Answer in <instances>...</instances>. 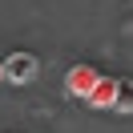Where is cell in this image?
Here are the masks:
<instances>
[{"label": "cell", "mask_w": 133, "mask_h": 133, "mask_svg": "<svg viewBox=\"0 0 133 133\" xmlns=\"http://www.w3.org/2000/svg\"><path fill=\"white\" fill-rule=\"evenodd\" d=\"M113 113H133V81L121 77L117 81V101H113Z\"/></svg>", "instance_id": "obj_4"}, {"label": "cell", "mask_w": 133, "mask_h": 133, "mask_svg": "<svg viewBox=\"0 0 133 133\" xmlns=\"http://www.w3.org/2000/svg\"><path fill=\"white\" fill-rule=\"evenodd\" d=\"M36 73H41V61L32 52H8L4 57V81L8 85H28Z\"/></svg>", "instance_id": "obj_1"}, {"label": "cell", "mask_w": 133, "mask_h": 133, "mask_svg": "<svg viewBox=\"0 0 133 133\" xmlns=\"http://www.w3.org/2000/svg\"><path fill=\"white\" fill-rule=\"evenodd\" d=\"M113 101H117V81H113V77H101V85L93 89L89 105L93 109H113Z\"/></svg>", "instance_id": "obj_3"}, {"label": "cell", "mask_w": 133, "mask_h": 133, "mask_svg": "<svg viewBox=\"0 0 133 133\" xmlns=\"http://www.w3.org/2000/svg\"><path fill=\"white\" fill-rule=\"evenodd\" d=\"M0 81H4V61H0Z\"/></svg>", "instance_id": "obj_5"}, {"label": "cell", "mask_w": 133, "mask_h": 133, "mask_svg": "<svg viewBox=\"0 0 133 133\" xmlns=\"http://www.w3.org/2000/svg\"><path fill=\"white\" fill-rule=\"evenodd\" d=\"M97 85H101V73H97L93 65H73V69H69V77H65L69 97H85V101H89Z\"/></svg>", "instance_id": "obj_2"}]
</instances>
